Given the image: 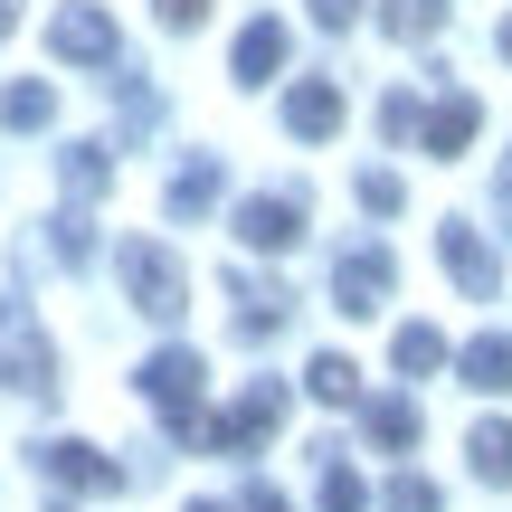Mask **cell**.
I'll use <instances>...</instances> for the list:
<instances>
[{
  "label": "cell",
  "instance_id": "cell-1",
  "mask_svg": "<svg viewBox=\"0 0 512 512\" xmlns=\"http://www.w3.org/2000/svg\"><path fill=\"white\" fill-rule=\"evenodd\" d=\"M114 275H124L133 313H152V323H181V304H190V275H181V256H171V247H152V238H124V247H114Z\"/></svg>",
  "mask_w": 512,
  "mask_h": 512
},
{
  "label": "cell",
  "instance_id": "cell-2",
  "mask_svg": "<svg viewBox=\"0 0 512 512\" xmlns=\"http://www.w3.org/2000/svg\"><path fill=\"white\" fill-rule=\"evenodd\" d=\"M0 389H19V399H48V389H57L48 332H38L29 304H10V294H0Z\"/></svg>",
  "mask_w": 512,
  "mask_h": 512
},
{
  "label": "cell",
  "instance_id": "cell-3",
  "mask_svg": "<svg viewBox=\"0 0 512 512\" xmlns=\"http://www.w3.org/2000/svg\"><path fill=\"white\" fill-rule=\"evenodd\" d=\"M133 380H143V399L171 418V437H200V380H209V370H200V351H181V342H171V351H152Z\"/></svg>",
  "mask_w": 512,
  "mask_h": 512
},
{
  "label": "cell",
  "instance_id": "cell-4",
  "mask_svg": "<svg viewBox=\"0 0 512 512\" xmlns=\"http://www.w3.org/2000/svg\"><path fill=\"white\" fill-rule=\"evenodd\" d=\"M38 475H48L57 494H124V465H114L105 446H86V437H48L38 446Z\"/></svg>",
  "mask_w": 512,
  "mask_h": 512
},
{
  "label": "cell",
  "instance_id": "cell-5",
  "mask_svg": "<svg viewBox=\"0 0 512 512\" xmlns=\"http://www.w3.org/2000/svg\"><path fill=\"white\" fill-rule=\"evenodd\" d=\"M114 19L95 10V0H67V10L48 19V57H67V67H114Z\"/></svg>",
  "mask_w": 512,
  "mask_h": 512
},
{
  "label": "cell",
  "instance_id": "cell-6",
  "mask_svg": "<svg viewBox=\"0 0 512 512\" xmlns=\"http://www.w3.org/2000/svg\"><path fill=\"white\" fill-rule=\"evenodd\" d=\"M275 418H285V389H275V380H256L247 399L228 408V418H200V446H209V456H238V446H256Z\"/></svg>",
  "mask_w": 512,
  "mask_h": 512
},
{
  "label": "cell",
  "instance_id": "cell-7",
  "mask_svg": "<svg viewBox=\"0 0 512 512\" xmlns=\"http://www.w3.org/2000/svg\"><path fill=\"white\" fill-rule=\"evenodd\" d=\"M437 256H446V275H456L475 304H494L503 294V266H494V247H484V228H465V219H437Z\"/></svg>",
  "mask_w": 512,
  "mask_h": 512
},
{
  "label": "cell",
  "instance_id": "cell-8",
  "mask_svg": "<svg viewBox=\"0 0 512 512\" xmlns=\"http://www.w3.org/2000/svg\"><path fill=\"white\" fill-rule=\"evenodd\" d=\"M238 238H247L256 256L304 247V190H266V200H247V209H238Z\"/></svg>",
  "mask_w": 512,
  "mask_h": 512
},
{
  "label": "cell",
  "instance_id": "cell-9",
  "mask_svg": "<svg viewBox=\"0 0 512 512\" xmlns=\"http://www.w3.org/2000/svg\"><path fill=\"white\" fill-rule=\"evenodd\" d=\"M389 285H399V266H389V247H351L342 266H332V304L342 313H380Z\"/></svg>",
  "mask_w": 512,
  "mask_h": 512
},
{
  "label": "cell",
  "instance_id": "cell-10",
  "mask_svg": "<svg viewBox=\"0 0 512 512\" xmlns=\"http://www.w3.org/2000/svg\"><path fill=\"white\" fill-rule=\"evenodd\" d=\"M285 133L332 143V133H342V86H332V76H294L285 86Z\"/></svg>",
  "mask_w": 512,
  "mask_h": 512
},
{
  "label": "cell",
  "instance_id": "cell-11",
  "mask_svg": "<svg viewBox=\"0 0 512 512\" xmlns=\"http://www.w3.org/2000/svg\"><path fill=\"white\" fill-rule=\"evenodd\" d=\"M475 124H484V105H475V95H446V105H427V114H418V143L437 152V162H456V152L475 143Z\"/></svg>",
  "mask_w": 512,
  "mask_h": 512
},
{
  "label": "cell",
  "instance_id": "cell-12",
  "mask_svg": "<svg viewBox=\"0 0 512 512\" xmlns=\"http://www.w3.org/2000/svg\"><path fill=\"white\" fill-rule=\"evenodd\" d=\"M456 370H465V389L503 399V389H512V332H475V342L456 351Z\"/></svg>",
  "mask_w": 512,
  "mask_h": 512
},
{
  "label": "cell",
  "instance_id": "cell-13",
  "mask_svg": "<svg viewBox=\"0 0 512 512\" xmlns=\"http://www.w3.org/2000/svg\"><path fill=\"white\" fill-rule=\"evenodd\" d=\"M228 67H238V86H266V76L285 67V19H247V29H238V57H228Z\"/></svg>",
  "mask_w": 512,
  "mask_h": 512
},
{
  "label": "cell",
  "instance_id": "cell-14",
  "mask_svg": "<svg viewBox=\"0 0 512 512\" xmlns=\"http://www.w3.org/2000/svg\"><path fill=\"white\" fill-rule=\"evenodd\" d=\"M389 361H399L408 380H437V370L456 361V351H446V332H437V323H408L399 342H389Z\"/></svg>",
  "mask_w": 512,
  "mask_h": 512
},
{
  "label": "cell",
  "instance_id": "cell-15",
  "mask_svg": "<svg viewBox=\"0 0 512 512\" xmlns=\"http://www.w3.org/2000/svg\"><path fill=\"white\" fill-rule=\"evenodd\" d=\"M304 389H313L323 408H351V399H361V370H351L342 351H313V361H304Z\"/></svg>",
  "mask_w": 512,
  "mask_h": 512
},
{
  "label": "cell",
  "instance_id": "cell-16",
  "mask_svg": "<svg viewBox=\"0 0 512 512\" xmlns=\"http://www.w3.org/2000/svg\"><path fill=\"white\" fill-rule=\"evenodd\" d=\"M48 114H57V95L38 86V76H19V86H0V124H10V133H48Z\"/></svg>",
  "mask_w": 512,
  "mask_h": 512
},
{
  "label": "cell",
  "instance_id": "cell-17",
  "mask_svg": "<svg viewBox=\"0 0 512 512\" xmlns=\"http://www.w3.org/2000/svg\"><path fill=\"white\" fill-rule=\"evenodd\" d=\"M228 294H238V332H247V342H266V332H275V313H285V294H275V285H256V275H228Z\"/></svg>",
  "mask_w": 512,
  "mask_h": 512
},
{
  "label": "cell",
  "instance_id": "cell-18",
  "mask_svg": "<svg viewBox=\"0 0 512 512\" xmlns=\"http://www.w3.org/2000/svg\"><path fill=\"white\" fill-rule=\"evenodd\" d=\"M361 427H370V446H389V456H399V446H418V408H408V399H370Z\"/></svg>",
  "mask_w": 512,
  "mask_h": 512
},
{
  "label": "cell",
  "instance_id": "cell-19",
  "mask_svg": "<svg viewBox=\"0 0 512 512\" xmlns=\"http://www.w3.org/2000/svg\"><path fill=\"white\" fill-rule=\"evenodd\" d=\"M57 171H67L76 200H95V190L114 181V152H105V143H67V152H57Z\"/></svg>",
  "mask_w": 512,
  "mask_h": 512
},
{
  "label": "cell",
  "instance_id": "cell-20",
  "mask_svg": "<svg viewBox=\"0 0 512 512\" xmlns=\"http://www.w3.org/2000/svg\"><path fill=\"white\" fill-rule=\"evenodd\" d=\"M465 456H475V475H484V484H512V427H503V418H484L475 437H465Z\"/></svg>",
  "mask_w": 512,
  "mask_h": 512
},
{
  "label": "cell",
  "instance_id": "cell-21",
  "mask_svg": "<svg viewBox=\"0 0 512 512\" xmlns=\"http://www.w3.org/2000/svg\"><path fill=\"white\" fill-rule=\"evenodd\" d=\"M209 209H219V162H190L171 181V219H209Z\"/></svg>",
  "mask_w": 512,
  "mask_h": 512
},
{
  "label": "cell",
  "instance_id": "cell-22",
  "mask_svg": "<svg viewBox=\"0 0 512 512\" xmlns=\"http://www.w3.org/2000/svg\"><path fill=\"white\" fill-rule=\"evenodd\" d=\"M380 29L389 38H427V29H446V0H380Z\"/></svg>",
  "mask_w": 512,
  "mask_h": 512
},
{
  "label": "cell",
  "instance_id": "cell-23",
  "mask_svg": "<svg viewBox=\"0 0 512 512\" xmlns=\"http://www.w3.org/2000/svg\"><path fill=\"white\" fill-rule=\"evenodd\" d=\"M48 247H57V266H86V256H95L86 209H57V219H48Z\"/></svg>",
  "mask_w": 512,
  "mask_h": 512
},
{
  "label": "cell",
  "instance_id": "cell-24",
  "mask_svg": "<svg viewBox=\"0 0 512 512\" xmlns=\"http://www.w3.org/2000/svg\"><path fill=\"white\" fill-rule=\"evenodd\" d=\"M323 512H370V484L351 475L342 456H323Z\"/></svg>",
  "mask_w": 512,
  "mask_h": 512
},
{
  "label": "cell",
  "instance_id": "cell-25",
  "mask_svg": "<svg viewBox=\"0 0 512 512\" xmlns=\"http://www.w3.org/2000/svg\"><path fill=\"white\" fill-rule=\"evenodd\" d=\"M351 200H361L370 219H389V209H399V171H361V181H351Z\"/></svg>",
  "mask_w": 512,
  "mask_h": 512
},
{
  "label": "cell",
  "instance_id": "cell-26",
  "mask_svg": "<svg viewBox=\"0 0 512 512\" xmlns=\"http://www.w3.org/2000/svg\"><path fill=\"white\" fill-rule=\"evenodd\" d=\"M389 512H446V494L427 475H399V484H389Z\"/></svg>",
  "mask_w": 512,
  "mask_h": 512
},
{
  "label": "cell",
  "instance_id": "cell-27",
  "mask_svg": "<svg viewBox=\"0 0 512 512\" xmlns=\"http://www.w3.org/2000/svg\"><path fill=\"white\" fill-rule=\"evenodd\" d=\"M380 133H389V143H408V133H418V95H389V105H380Z\"/></svg>",
  "mask_w": 512,
  "mask_h": 512
},
{
  "label": "cell",
  "instance_id": "cell-28",
  "mask_svg": "<svg viewBox=\"0 0 512 512\" xmlns=\"http://www.w3.org/2000/svg\"><path fill=\"white\" fill-rule=\"evenodd\" d=\"M152 10H162L171 29H200V19H209V0H152Z\"/></svg>",
  "mask_w": 512,
  "mask_h": 512
},
{
  "label": "cell",
  "instance_id": "cell-29",
  "mask_svg": "<svg viewBox=\"0 0 512 512\" xmlns=\"http://www.w3.org/2000/svg\"><path fill=\"white\" fill-rule=\"evenodd\" d=\"M313 19H323V29H351V19H361V0H313Z\"/></svg>",
  "mask_w": 512,
  "mask_h": 512
},
{
  "label": "cell",
  "instance_id": "cell-30",
  "mask_svg": "<svg viewBox=\"0 0 512 512\" xmlns=\"http://www.w3.org/2000/svg\"><path fill=\"white\" fill-rule=\"evenodd\" d=\"M238 512H294V503L275 494V484H247V503H238Z\"/></svg>",
  "mask_w": 512,
  "mask_h": 512
},
{
  "label": "cell",
  "instance_id": "cell-31",
  "mask_svg": "<svg viewBox=\"0 0 512 512\" xmlns=\"http://www.w3.org/2000/svg\"><path fill=\"white\" fill-rule=\"evenodd\" d=\"M10 29H19V10H10V0H0V38H10Z\"/></svg>",
  "mask_w": 512,
  "mask_h": 512
},
{
  "label": "cell",
  "instance_id": "cell-32",
  "mask_svg": "<svg viewBox=\"0 0 512 512\" xmlns=\"http://www.w3.org/2000/svg\"><path fill=\"white\" fill-rule=\"evenodd\" d=\"M494 48H503V57H512V19H503V29H494Z\"/></svg>",
  "mask_w": 512,
  "mask_h": 512
},
{
  "label": "cell",
  "instance_id": "cell-33",
  "mask_svg": "<svg viewBox=\"0 0 512 512\" xmlns=\"http://www.w3.org/2000/svg\"><path fill=\"white\" fill-rule=\"evenodd\" d=\"M503 209H512V162H503Z\"/></svg>",
  "mask_w": 512,
  "mask_h": 512
},
{
  "label": "cell",
  "instance_id": "cell-34",
  "mask_svg": "<svg viewBox=\"0 0 512 512\" xmlns=\"http://www.w3.org/2000/svg\"><path fill=\"white\" fill-rule=\"evenodd\" d=\"M190 512H219V503H190Z\"/></svg>",
  "mask_w": 512,
  "mask_h": 512
}]
</instances>
